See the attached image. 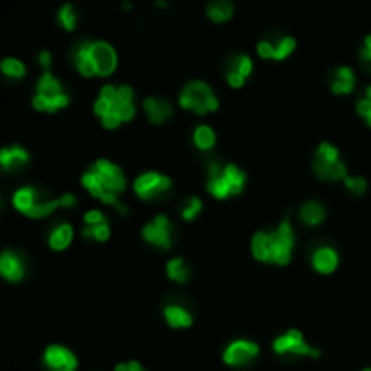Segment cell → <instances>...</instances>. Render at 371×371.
Masks as SVG:
<instances>
[{"label": "cell", "instance_id": "16", "mask_svg": "<svg viewBox=\"0 0 371 371\" xmlns=\"http://www.w3.org/2000/svg\"><path fill=\"white\" fill-rule=\"evenodd\" d=\"M42 200H44V195H42L40 191H36L34 187H22V189H19L13 194V205L24 215L30 214L31 210L34 209V205Z\"/></svg>", "mask_w": 371, "mask_h": 371}, {"label": "cell", "instance_id": "5", "mask_svg": "<svg viewBox=\"0 0 371 371\" xmlns=\"http://www.w3.org/2000/svg\"><path fill=\"white\" fill-rule=\"evenodd\" d=\"M293 244H295V235L292 225L288 220H283L274 232H270V263L281 266L288 264L292 259Z\"/></svg>", "mask_w": 371, "mask_h": 371}, {"label": "cell", "instance_id": "7", "mask_svg": "<svg viewBox=\"0 0 371 371\" xmlns=\"http://www.w3.org/2000/svg\"><path fill=\"white\" fill-rule=\"evenodd\" d=\"M274 352L277 355H295V357H312L319 359V350L310 346L304 341V335L299 330H288V332L274 341Z\"/></svg>", "mask_w": 371, "mask_h": 371}, {"label": "cell", "instance_id": "38", "mask_svg": "<svg viewBox=\"0 0 371 371\" xmlns=\"http://www.w3.org/2000/svg\"><path fill=\"white\" fill-rule=\"evenodd\" d=\"M361 60L364 62V65L371 69V34H368L364 39V44H362L361 49Z\"/></svg>", "mask_w": 371, "mask_h": 371}, {"label": "cell", "instance_id": "11", "mask_svg": "<svg viewBox=\"0 0 371 371\" xmlns=\"http://www.w3.org/2000/svg\"><path fill=\"white\" fill-rule=\"evenodd\" d=\"M44 364L49 371H76L78 370V359L71 350L65 346H47L44 352Z\"/></svg>", "mask_w": 371, "mask_h": 371}, {"label": "cell", "instance_id": "35", "mask_svg": "<svg viewBox=\"0 0 371 371\" xmlns=\"http://www.w3.org/2000/svg\"><path fill=\"white\" fill-rule=\"evenodd\" d=\"M344 185H346L348 191L355 195H362L368 189V183L364 178H350L348 176L346 180H344Z\"/></svg>", "mask_w": 371, "mask_h": 371}, {"label": "cell", "instance_id": "15", "mask_svg": "<svg viewBox=\"0 0 371 371\" xmlns=\"http://www.w3.org/2000/svg\"><path fill=\"white\" fill-rule=\"evenodd\" d=\"M234 2L232 0H210L205 8V15L214 24H226L234 17Z\"/></svg>", "mask_w": 371, "mask_h": 371}, {"label": "cell", "instance_id": "10", "mask_svg": "<svg viewBox=\"0 0 371 371\" xmlns=\"http://www.w3.org/2000/svg\"><path fill=\"white\" fill-rule=\"evenodd\" d=\"M143 240L147 243L160 246L163 250H169L172 244V223L165 214L156 215L151 223L143 226Z\"/></svg>", "mask_w": 371, "mask_h": 371}, {"label": "cell", "instance_id": "8", "mask_svg": "<svg viewBox=\"0 0 371 371\" xmlns=\"http://www.w3.org/2000/svg\"><path fill=\"white\" fill-rule=\"evenodd\" d=\"M172 181L169 176H163L160 172H145L142 176H138L134 181V192L138 198L149 201L162 198L171 191Z\"/></svg>", "mask_w": 371, "mask_h": 371}, {"label": "cell", "instance_id": "26", "mask_svg": "<svg viewBox=\"0 0 371 371\" xmlns=\"http://www.w3.org/2000/svg\"><path fill=\"white\" fill-rule=\"evenodd\" d=\"M223 172H225L226 180H229L230 183V189H232V195L235 194H241L244 189V181H246V174H244L243 171H241L237 165H232V163H229V165L223 167Z\"/></svg>", "mask_w": 371, "mask_h": 371}, {"label": "cell", "instance_id": "39", "mask_svg": "<svg viewBox=\"0 0 371 371\" xmlns=\"http://www.w3.org/2000/svg\"><path fill=\"white\" fill-rule=\"evenodd\" d=\"M244 80L241 74L234 73V71H226V82H229L230 87H234V89H240L244 85Z\"/></svg>", "mask_w": 371, "mask_h": 371}, {"label": "cell", "instance_id": "40", "mask_svg": "<svg viewBox=\"0 0 371 371\" xmlns=\"http://www.w3.org/2000/svg\"><path fill=\"white\" fill-rule=\"evenodd\" d=\"M114 371H147V370L138 361H129L118 364V366L114 368Z\"/></svg>", "mask_w": 371, "mask_h": 371}, {"label": "cell", "instance_id": "45", "mask_svg": "<svg viewBox=\"0 0 371 371\" xmlns=\"http://www.w3.org/2000/svg\"><path fill=\"white\" fill-rule=\"evenodd\" d=\"M366 98H368V100H371V85L366 89Z\"/></svg>", "mask_w": 371, "mask_h": 371}, {"label": "cell", "instance_id": "28", "mask_svg": "<svg viewBox=\"0 0 371 371\" xmlns=\"http://www.w3.org/2000/svg\"><path fill=\"white\" fill-rule=\"evenodd\" d=\"M195 147L201 151H210L215 145V132L209 127V125H200L195 127L194 134H192Z\"/></svg>", "mask_w": 371, "mask_h": 371}, {"label": "cell", "instance_id": "33", "mask_svg": "<svg viewBox=\"0 0 371 371\" xmlns=\"http://www.w3.org/2000/svg\"><path fill=\"white\" fill-rule=\"evenodd\" d=\"M83 237H91V240L96 241H107L111 237V229H109V223H100V225H91L83 229Z\"/></svg>", "mask_w": 371, "mask_h": 371}, {"label": "cell", "instance_id": "13", "mask_svg": "<svg viewBox=\"0 0 371 371\" xmlns=\"http://www.w3.org/2000/svg\"><path fill=\"white\" fill-rule=\"evenodd\" d=\"M206 191L214 195L215 200H226L229 195H232V189L226 180L223 167L220 163H212L209 167V180H206Z\"/></svg>", "mask_w": 371, "mask_h": 371}, {"label": "cell", "instance_id": "1", "mask_svg": "<svg viewBox=\"0 0 371 371\" xmlns=\"http://www.w3.org/2000/svg\"><path fill=\"white\" fill-rule=\"evenodd\" d=\"M82 185L87 189L94 198L102 200L105 205H111L122 215L127 214V209L120 205L118 195L122 194L127 187V180L122 169L109 162L105 158L98 160L91 169L82 176Z\"/></svg>", "mask_w": 371, "mask_h": 371}, {"label": "cell", "instance_id": "25", "mask_svg": "<svg viewBox=\"0 0 371 371\" xmlns=\"http://www.w3.org/2000/svg\"><path fill=\"white\" fill-rule=\"evenodd\" d=\"M252 254L261 263H270V234L257 232L252 237Z\"/></svg>", "mask_w": 371, "mask_h": 371}, {"label": "cell", "instance_id": "44", "mask_svg": "<svg viewBox=\"0 0 371 371\" xmlns=\"http://www.w3.org/2000/svg\"><path fill=\"white\" fill-rule=\"evenodd\" d=\"M123 10H125V11L132 10V4H129V2H125V4H123Z\"/></svg>", "mask_w": 371, "mask_h": 371}, {"label": "cell", "instance_id": "32", "mask_svg": "<svg viewBox=\"0 0 371 371\" xmlns=\"http://www.w3.org/2000/svg\"><path fill=\"white\" fill-rule=\"evenodd\" d=\"M229 71H234V73L241 74L243 78H248L254 71V62L250 60L248 54H237L232 59V67Z\"/></svg>", "mask_w": 371, "mask_h": 371}, {"label": "cell", "instance_id": "24", "mask_svg": "<svg viewBox=\"0 0 371 371\" xmlns=\"http://www.w3.org/2000/svg\"><path fill=\"white\" fill-rule=\"evenodd\" d=\"M56 20H59V24L64 28L65 31H74L76 30V25H78V11L74 8V4L71 2H65V4L60 6L59 13H56Z\"/></svg>", "mask_w": 371, "mask_h": 371}, {"label": "cell", "instance_id": "46", "mask_svg": "<svg viewBox=\"0 0 371 371\" xmlns=\"http://www.w3.org/2000/svg\"><path fill=\"white\" fill-rule=\"evenodd\" d=\"M362 371H371V368H366V370H362Z\"/></svg>", "mask_w": 371, "mask_h": 371}, {"label": "cell", "instance_id": "12", "mask_svg": "<svg viewBox=\"0 0 371 371\" xmlns=\"http://www.w3.org/2000/svg\"><path fill=\"white\" fill-rule=\"evenodd\" d=\"M0 274L10 283H19L25 274V264L13 250H4L0 255Z\"/></svg>", "mask_w": 371, "mask_h": 371}, {"label": "cell", "instance_id": "20", "mask_svg": "<svg viewBox=\"0 0 371 371\" xmlns=\"http://www.w3.org/2000/svg\"><path fill=\"white\" fill-rule=\"evenodd\" d=\"M163 317H165L167 324L174 330L178 328H189L192 326V315L187 312L183 306H178V304H169L163 310Z\"/></svg>", "mask_w": 371, "mask_h": 371}, {"label": "cell", "instance_id": "4", "mask_svg": "<svg viewBox=\"0 0 371 371\" xmlns=\"http://www.w3.org/2000/svg\"><path fill=\"white\" fill-rule=\"evenodd\" d=\"M91 64L94 65L96 76H111L118 67L116 49L103 40H85L82 42Z\"/></svg>", "mask_w": 371, "mask_h": 371}, {"label": "cell", "instance_id": "31", "mask_svg": "<svg viewBox=\"0 0 371 371\" xmlns=\"http://www.w3.org/2000/svg\"><path fill=\"white\" fill-rule=\"evenodd\" d=\"M0 69L6 76L10 78H24L25 76V65L20 62L19 59H4L2 64H0Z\"/></svg>", "mask_w": 371, "mask_h": 371}, {"label": "cell", "instance_id": "30", "mask_svg": "<svg viewBox=\"0 0 371 371\" xmlns=\"http://www.w3.org/2000/svg\"><path fill=\"white\" fill-rule=\"evenodd\" d=\"M295 47H297V42L293 36H279L277 42L274 44V60L281 62V60L288 59L290 54L295 51Z\"/></svg>", "mask_w": 371, "mask_h": 371}, {"label": "cell", "instance_id": "34", "mask_svg": "<svg viewBox=\"0 0 371 371\" xmlns=\"http://www.w3.org/2000/svg\"><path fill=\"white\" fill-rule=\"evenodd\" d=\"M201 209H203V203H201L198 198H191V200H187L185 206L181 210V215H183V220L185 221H192L195 215L200 214Z\"/></svg>", "mask_w": 371, "mask_h": 371}, {"label": "cell", "instance_id": "18", "mask_svg": "<svg viewBox=\"0 0 371 371\" xmlns=\"http://www.w3.org/2000/svg\"><path fill=\"white\" fill-rule=\"evenodd\" d=\"M69 105V96L65 93L60 94H34L33 107L36 111H44V113H56L60 109Z\"/></svg>", "mask_w": 371, "mask_h": 371}, {"label": "cell", "instance_id": "9", "mask_svg": "<svg viewBox=\"0 0 371 371\" xmlns=\"http://www.w3.org/2000/svg\"><path fill=\"white\" fill-rule=\"evenodd\" d=\"M257 355L259 346L255 342L246 341V339H237V341L230 342L225 352H223V362L226 366L241 368L250 364Z\"/></svg>", "mask_w": 371, "mask_h": 371}, {"label": "cell", "instance_id": "37", "mask_svg": "<svg viewBox=\"0 0 371 371\" xmlns=\"http://www.w3.org/2000/svg\"><path fill=\"white\" fill-rule=\"evenodd\" d=\"M83 221H85V226H91V225H100V223H105V215L100 212V210H91V212H87V214L83 215Z\"/></svg>", "mask_w": 371, "mask_h": 371}, {"label": "cell", "instance_id": "23", "mask_svg": "<svg viewBox=\"0 0 371 371\" xmlns=\"http://www.w3.org/2000/svg\"><path fill=\"white\" fill-rule=\"evenodd\" d=\"M326 218V212H324V206L317 201H308L304 203L303 209H301V220H303L304 225L308 226H317L321 225Z\"/></svg>", "mask_w": 371, "mask_h": 371}, {"label": "cell", "instance_id": "21", "mask_svg": "<svg viewBox=\"0 0 371 371\" xmlns=\"http://www.w3.org/2000/svg\"><path fill=\"white\" fill-rule=\"evenodd\" d=\"M355 73L350 67H339L333 74L332 91L335 94H350L355 89Z\"/></svg>", "mask_w": 371, "mask_h": 371}, {"label": "cell", "instance_id": "36", "mask_svg": "<svg viewBox=\"0 0 371 371\" xmlns=\"http://www.w3.org/2000/svg\"><path fill=\"white\" fill-rule=\"evenodd\" d=\"M255 51L263 60H274V44L270 40H261Z\"/></svg>", "mask_w": 371, "mask_h": 371}, {"label": "cell", "instance_id": "2", "mask_svg": "<svg viewBox=\"0 0 371 371\" xmlns=\"http://www.w3.org/2000/svg\"><path fill=\"white\" fill-rule=\"evenodd\" d=\"M313 172L323 181H344L348 178V169L341 160V154L332 143H321L313 160Z\"/></svg>", "mask_w": 371, "mask_h": 371}, {"label": "cell", "instance_id": "19", "mask_svg": "<svg viewBox=\"0 0 371 371\" xmlns=\"http://www.w3.org/2000/svg\"><path fill=\"white\" fill-rule=\"evenodd\" d=\"M30 162V154L25 149L19 145L13 147H4L0 152V165L4 171H11V169H19L24 167L25 163Z\"/></svg>", "mask_w": 371, "mask_h": 371}, {"label": "cell", "instance_id": "42", "mask_svg": "<svg viewBox=\"0 0 371 371\" xmlns=\"http://www.w3.org/2000/svg\"><path fill=\"white\" fill-rule=\"evenodd\" d=\"M39 64H40V67L44 69V71H51L53 56H51V53H49V51H42V53L39 54Z\"/></svg>", "mask_w": 371, "mask_h": 371}, {"label": "cell", "instance_id": "3", "mask_svg": "<svg viewBox=\"0 0 371 371\" xmlns=\"http://www.w3.org/2000/svg\"><path fill=\"white\" fill-rule=\"evenodd\" d=\"M180 105L187 111H194L195 114L214 113L220 107L218 103V98H215L214 91L210 89V85H206L205 82H191L187 83L183 91L180 94Z\"/></svg>", "mask_w": 371, "mask_h": 371}, {"label": "cell", "instance_id": "14", "mask_svg": "<svg viewBox=\"0 0 371 371\" xmlns=\"http://www.w3.org/2000/svg\"><path fill=\"white\" fill-rule=\"evenodd\" d=\"M143 109H145L147 118L149 122L154 123V125H162L167 120L172 118V105L169 100H163V98H147L143 102Z\"/></svg>", "mask_w": 371, "mask_h": 371}, {"label": "cell", "instance_id": "6", "mask_svg": "<svg viewBox=\"0 0 371 371\" xmlns=\"http://www.w3.org/2000/svg\"><path fill=\"white\" fill-rule=\"evenodd\" d=\"M100 98H105L113 103V113L118 114V118L122 122H131L134 114H136V107H134V91L129 85H103L100 91Z\"/></svg>", "mask_w": 371, "mask_h": 371}, {"label": "cell", "instance_id": "43", "mask_svg": "<svg viewBox=\"0 0 371 371\" xmlns=\"http://www.w3.org/2000/svg\"><path fill=\"white\" fill-rule=\"evenodd\" d=\"M167 0H156V8H162V10H165L167 8Z\"/></svg>", "mask_w": 371, "mask_h": 371}, {"label": "cell", "instance_id": "17", "mask_svg": "<svg viewBox=\"0 0 371 371\" xmlns=\"http://www.w3.org/2000/svg\"><path fill=\"white\" fill-rule=\"evenodd\" d=\"M312 264L315 272H319V274H332L333 270L337 268L339 254L333 248H330V246L317 248L312 255Z\"/></svg>", "mask_w": 371, "mask_h": 371}, {"label": "cell", "instance_id": "41", "mask_svg": "<svg viewBox=\"0 0 371 371\" xmlns=\"http://www.w3.org/2000/svg\"><path fill=\"white\" fill-rule=\"evenodd\" d=\"M102 123L105 129H118L120 127V123H123L120 118H118V114L114 113H109L107 116L102 118Z\"/></svg>", "mask_w": 371, "mask_h": 371}, {"label": "cell", "instance_id": "29", "mask_svg": "<svg viewBox=\"0 0 371 371\" xmlns=\"http://www.w3.org/2000/svg\"><path fill=\"white\" fill-rule=\"evenodd\" d=\"M60 93H64L62 83L54 78L53 74H51V71H44L39 80V85H36V94H60Z\"/></svg>", "mask_w": 371, "mask_h": 371}, {"label": "cell", "instance_id": "27", "mask_svg": "<svg viewBox=\"0 0 371 371\" xmlns=\"http://www.w3.org/2000/svg\"><path fill=\"white\" fill-rule=\"evenodd\" d=\"M167 275L171 281L174 283H187V279H189V270H187L185 259L183 257H174L171 259L169 263H167Z\"/></svg>", "mask_w": 371, "mask_h": 371}, {"label": "cell", "instance_id": "22", "mask_svg": "<svg viewBox=\"0 0 371 371\" xmlns=\"http://www.w3.org/2000/svg\"><path fill=\"white\" fill-rule=\"evenodd\" d=\"M71 241H73V226L69 223H62L49 234V246L56 250V252H62V250L67 248Z\"/></svg>", "mask_w": 371, "mask_h": 371}]
</instances>
